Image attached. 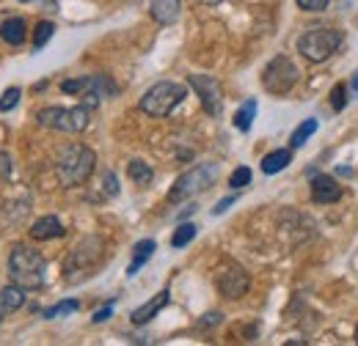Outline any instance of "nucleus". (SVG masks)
I'll use <instances>...</instances> for the list:
<instances>
[{
	"label": "nucleus",
	"mask_w": 358,
	"mask_h": 346,
	"mask_svg": "<svg viewBox=\"0 0 358 346\" xmlns=\"http://www.w3.org/2000/svg\"><path fill=\"white\" fill-rule=\"evenodd\" d=\"M96 168V154L83 143H72L66 146L58 160H55V176L61 181V187H80L91 179V173Z\"/></svg>",
	"instance_id": "f03ea898"
},
{
	"label": "nucleus",
	"mask_w": 358,
	"mask_h": 346,
	"mask_svg": "<svg viewBox=\"0 0 358 346\" xmlns=\"http://www.w3.org/2000/svg\"><path fill=\"white\" fill-rule=\"evenodd\" d=\"M64 234H66L64 223H61L58 217H52V215L39 217V220L31 225V236H34L36 242H47V239H61Z\"/></svg>",
	"instance_id": "f8f14e48"
},
{
	"label": "nucleus",
	"mask_w": 358,
	"mask_h": 346,
	"mask_svg": "<svg viewBox=\"0 0 358 346\" xmlns=\"http://www.w3.org/2000/svg\"><path fill=\"white\" fill-rule=\"evenodd\" d=\"M36 124L47 127V130L78 135V132H83L91 124V110L86 105H78V107H45V110L36 113Z\"/></svg>",
	"instance_id": "39448f33"
},
{
	"label": "nucleus",
	"mask_w": 358,
	"mask_h": 346,
	"mask_svg": "<svg viewBox=\"0 0 358 346\" xmlns=\"http://www.w3.org/2000/svg\"><path fill=\"white\" fill-rule=\"evenodd\" d=\"M254 119H257V99H248V102H243L240 110L234 113L231 124H234L240 132H248L251 130V124H254Z\"/></svg>",
	"instance_id": "a211bd4d"
},
{
	"label": "nucleus",
	"mask_w": 358,
	"mask_h": 346,
	"mask_svg": "<svg viewBox=\"0 0 358 346\" xmlns=\"http://www.w3.org/2000/svg\"><path fill=\"white\" fill-rule=\"evenodd\" d=\"M292 163V151L289 149H275V151H270L268 157L262 160V171L273 176V173H281L287 165Z\"/></svg>",
	"instance_id": "f3484780"
},
{
	"label": "nucleus",
	"mask_w": 358,
	"mask_h": 346,
	"mask_svg": "<svg viewBox=\"0 0 358 346\" xmlns=\"http://www.w3.org/2000/svg\"><path fill=\"white\" fill-rule=\"evenodd\" d=\"M110 313H113V303H108L102 310H96L91 322H94V324H102V322H108V319H110Z\"/></svg>",
	"instance_id": "7c9ffc66"
},
{
	"label": "nucleus",
	"mask_w": 358,
	"mask_h": 346,
	"mask_svg": "<svg viewBox=\"0 0 358 346\" xmlns=\"http://www.w3.org/2000/svg\"><path fill=\"white\" fill-rule=\"evenodd\" d=\"M345 91H348V86H345V83L334 86V91H331V105H334V110H336V113H339V110H345V105H348Z\"/></svg>",
	"instance_id": "cd10ccee"
},
{
	"label": "nucleus",
	"mask_w": 358,
	"mask_h": 346,
	"mask_svg": "<svg viewBox=\"0 0 358 346\" xmlns=\"http://www.w3.org/2000/svg\"><path fill=\"white\" fill-rule=\"evenodd\" d=\"M155 242L152 239H143V242H138L135 245V250H133V261H130V266H127V275H135L146 261L152 259V253H155Z\"/></svg>",
	"instance_id": "6ab92c4d"
},
{
	"label": "nucleus",
	"mask_w": 358,
	"mask_h": 346,
	"mask_svg": "<svg viewBox=\"0 0 358 346\" xmlns=\"http://www.w3.org/2000/svg\"><path fill=\"white\" fill-rule=\"evenodd\" d=\"M298 6H301L303 11H312V14H317V11H325V8L331 6V0H298Z\"/></svg>",
	"instance_id": "c85d7f7f"
},
{
	"label": "nucleus",
	"mask_w": 358,
	"mask_h": 346,
	"mask_svg": "<svg viewBox=\"0 0 358 346\" xmlns=\"http://www.w3.org/2000/svg\"><path fill=\"white\" fill-rule=\"evenodd\" d=\"M314 132H317V119H306V121H303L298 130L292 132V140H289V143H292V149H301V146H303V143L312 137Z\"/></svg>",
	"instance_id": "412c9836"
},
{
	"label": "nucleus",
	"mask_w": 358,
	"mask_h": 346,
	"mask_svg": "<svg viewBox=\"0 0 358 346\" xmlns=\"http://www.w3.org/2000/svg\"><path fill=\"white\" fill-rule=\"evenodd\" d=\"M127 173H130V179H133L135 184H141V187L152 184V179H155V171H152L149 163H143V160H133V163L127 165Z\"/></svg>",
	"instance_id": "aec40b11"
},
{
	"label": "nucleus",
	"mask_w": 358,
	"mask_h": 346,
	"mask_svg": "<svg viewBox=\"0 0 358 346\" xmlns=\"http://www.w3.org/2000/svg\"><path fill=\"white\" fill-rule=\"evenodd\" d=\"M215 286H218V292H221L224 297H229V300H240V297L248 292L251 278H248V272H245L243 266L226 261L224 266L215 272Z\"/></svg>",
	"instance_id": "1a4fd4ad"
},
{
	"label": "nucleus",
	"mask_w": 358,
	"mask_h": 346,
	"mask_svg": "<svg viewBox=\"0 0 358 346\" xmlns=\"http://www.w3.org/2000/svg\"><path fill=\"white\" fill-rule=\"evenodd\" d=\"M356 344H358V330H356Z\"/></svg>",
	"instance_id": "e433bc0d"
},
{
	"label": "nucleus",
	"mask_w": 358,
	"mask_h": 346,
	"mask_svg": "<svg viewBox=\"0 0 358 346\" xmlns=\"http://www.w3.org/2000/svg\"><path fill=\"white\" fill-rule=\"evenodd\" d=\"M187 86L196 91V96L201 99V107L213 119L221 116V110H224V91H221V83L213 75H190L187 77Z\"/></svg>",
	"instance_id": "6e6552de"
},
{
	"label": "nucleus",
	"mask_w": 358,
	"mask_h": 346,
	"mask_svg": "<svg viewBox=\"0 0 358 346\" xmlns=\"http://www.w3.org/2000/svg\"><path fill=\"white\" fill-rule=\"evenodd\" d=\"M185 96H187V88L182 86V83L163 80V83H155V86L141 96L138 107L146 116H152V119H163V116H169L174 107H179L185 102Z\"/></svg>",
	"instance_id": "7ed1b4c3"
},
{
	"label": "nucleus",
	"mask_w": 358,
	"mask_h": 346,
	"mask_svg": "<svg viewBox=\"0 0 358 346\" xmlns=\"http://www.w3.org/2000/svg\"><path fill=\"white\" fill-rule=\"evenodd\" d=\"M201 3H207V6H218V3H224V0H201Z\"/></svg>",
	"instance_id": "72a5a7b5"
},
{
	"label": "nucleus",
	"mask_w": 358,
	"mask_h": 346,
	"mask_svg": "<svg viewBox=\"0 0 358 346\" xmlns=\"http://www.w3.org/2000/svg\"><path fill=\"white\" fill-rule=\"evenodd\" d=\"M52 33H55V25H52L50 20H42V22L36 25V31H34V50H42V47L52 39Z\"/></svg>",
	"instance_id": "5701e85b"
},
{
	"label": "nucleus",
	"mask_w": 358,
	"mask_h": 346,
	"mask_svg": "<svg viewBox=\"0 0 358 346\" xmlns=\"http://www.w3.org/2000/svg\"><path fill=\"white\" fill-rule=\"evenodd\" d=\"M196 239V225L193 223H182L177 231H174V236H171V245L174 248H185V245H190Z\"/></svg>",
	"instance_id": "4be33fe9"
},
{
	"label": "nucleus",
	"mask_w": 358,
	"mask_h": 346,
	"mask_svg": "<svg viewBox=\"0 0 358 346\" xmlns=\"http://www.w3.org/2000/svg\"><path fill=\"white\" fill-rule=\"evenodd\" d=\"M102 248H105V242H102L99 236H89V239H83V242L72 250V256L66 259V272L91 269L96 261L102 259Z\"/></svg>",
	"instance_id": "9d476101"
},
{
	"label": "nucleus",
	"mask_w": 358,
	"mask_h": 346,
	"mask_svg": "<svg viewBox=\"0 0 358 346\" xmlns=\"http://www.w3.org/2000/svg\"><path fill=\"white\" fill-rule=\"evenodd\" d=\"M237 201V195H229V198H224V201H218V206H213V215H224V212H229V206Z\"/></svg>",
	"instance_id": "2f4dec72"
},
{
	"label": "nucleus",
	"mask_w": 358,
	"mask_h": 346,
	"mask_svg": "<svg viewBox=\"0 0 358 346\" xmlns=\"http://www.w3.org/2000/svg\"><path fill=\"white\" fill-rule=\"evenodd\" d=\"M61 91L69 93V96L86 93V91H91V75L89 77H78V80H64V83H61Z\"/></svg>",
	"instance_id": "b1692460"
},
{
	"label": "nucleus",
	"mask_w": 358,
	"mask_h": 346,
	"mask_svg": "<svg viewBox=\"0 0 358 346\" xmlns=\"http://www.w3.org/2000/svg\"><path fill=\"white\" fill-rule=\"evenodd\" d=\"M350 88H353V91H358V75L353 77V83H350Z\"/></svg>",
	"instance_id": "f704fd0d"
},
{
	"label": "nucleus",
	"mask_w": 358,
	"mask_h": 346,
	"mask_svg": "<svg viewBox=\"0 0 358 346\" xmlns=\"http://www.w3.org/2000/svg\"><path fill=\"white\" fill-rule=\"evenodd\" d=\"M25 305V289H20V286H6V289H0V322L8 316V313H14V310H20Z\"/></svg>",
	"instance_id": "2eb2a0df"
},
{
	"label": "nucleus",
	"mask_w": 358,
	"mask_h": 346,
	"mask_svg": "<svg viewBox=\"0 0 358 346\" xmlns=\"http://www.w3.org/2000/svg\"><path fill=\"white\" fill-rule=\"evenodd\" d=\"M20 88H6L3 91V96H0V113H8V110H14L17 107V102H20Z\"/></svg>",
	"instance_id": "bb28decb"
},
{
	"label": "nucleus",
	"mask_w": 358,
	"mask_h": 346,
	"mask_svg": "<svg viewBox=\"0 0 358 346\" xmlns=\"http://www.w3.org/2000/svg\"><path fill=\"white\" fill-rule=\"evenodd\" d=\"M179 11H182V0H152L149 6L152 20L160 25H174L179 20Z\"/></svg>",
	"instance_id": "4468645a"
},
{
	"label": "nucleus",
	"mask_w": 358,
	"mask_h": 346,
	"mask_svg": "<svg viewBox=\"0 0 358 346\" xmlns=\"http://www.w3.org/2000/svg\"><path fill=\"white\" fill-rule=\"evenodd\" d=\"M20 3H31V0H20Z\"/></svg>",
	"instance_id": "c9c22d12"
},
{
	"label": "nucleus",
	"mask_w": 358,
	"mask_h": 346,
	"mask_svg": "<svg viewBox=\"0 0 358 346\" xmlns=\"http://www.w3.org/2000/svg\"><path fill=\"white\" fill-rule=\"evenodd\" d=\"M251 179H254V173L251 168H237V171L231 173V179H229V187H234V190H243V187H248L251 184Z\"/></svg>",
	"instance_id": "a878e982"
},
{
	"label": "nucleus",
	"mask_w": 358,
	"mask_h": 346,
	"mask_svg": "<svg viewBox=\"0 0 358 346\" xmlns=\"http://www.w3.org/2000/svg\"><path fill=\"white\" fill-rule=\"evenodd\" d=\"M342 198V184L334 176H314L312 179V201L314 204H336Z\"/></svg>",
	"instance_id": "9b49d317"
},
{
	"label": "nucleus",
	"mask_w": 358,
	"mask_h": 346,
	"mask_svg": "<svg viewBox=\"0 0 358 346\" xmlns=\"http://www.w3.org/2000/svg\"><path fill=\"white\" fill-rule=\"evenodd\" d=\"M218 322H221V313L215 310V313H207V319H201L199 324H201V327H210V324H218Z\"/></svg>",
	"instance_id": "473e14b6"
},
{
	"label": "nucleus",
	"mask_w": 358,
	"mask_h": 346,
	"mask_svg": "<svg viewBox=\"0 0 358 346\" xmlns=\"http://www.w3.org/2000/svg\"><path fill=\"white\" fill-rule=\"evenodd\" d=\"M298 75H301L298 66L287 55H275L265 66V72H262V86H265V91L275 93V96H284V93H289L295 88Z\"/></svg>",
	"instance_id": "0eeeda50"
},
{
	"label": "nucleus",
	"mask_w": 358,
	"mask_h": 346,
	"mask_svg": "<svg viewBox=\"0 0 358 346\" xmlns=\"http://www.w3.org/2000/svg\"><path fill=\"white\" fill-rule=\"evenodd\" d=\"M11 168H14V165H11V157H8L6 151H0V181L11 176Z\"/></svg>",
	"instance_id": "c756f323"
},
{
	"label": "nucleus",
	"mask_w": 358,
	"mask_h": 346,
	"mask_svg": "<svg viewBox=\"0 0 358 346\" xmlns=\"http://www.w3.org/2000/svg\"><path fill=\"white\" fill-rule=\"evenodd\" d=\"M80 308L78 300H61L58 305H52V308H47L45 310V319H58V316H66V313H75Z\"/></svg>",
	"instance_id": "393cba45"
},
{
	"label": "nucleus",
	"mask_w": 358,
	"mask_h": 346,
	"mask_svg": "<svg viewBox=\"0 0 358 346\" xmlns=\"http://www.w3.org/2000/svg\"><path fill=\"white\" fill-rule=\"evenodd\" d=\"M171 300V294H169V289H163L160 294H155L149 303H143L141 308H135L133 310V324H146V322H152L166 305Z\"/></svg>",
	"instance_id": "ddd939ff"
},
{
	"label": "nucleus",
	"mask_w": 358,
	"mask_h": 346,
	"mask_svg": "<svg viewBox=\"0 0 358 346\" xmlns=\"http://www.w3.org/2000/svg\"><path fill=\"white\" fill-rule=\"evenodd\" d=\"M0 39L6 44H11V47L25 44V39H28V25H25V20H20V17L6 20V22L0 25Z\"/></svg>",
	"instance_id": "dca6fc26"
},
{
	"label": "nucleus",
	"mask_w": 358,
	"mask_h": 346,
	"mask_svg": "<svg viewBox=\"0 0 358 346\" xmlns=\"http://www.w3.org/2000/svg\"><path fill=\"white\" fill-rule=\"evenodd\" d=\"M339 44H342V31H336V28H309L298 39V52L312 63H322L339 50Z\"/></svg>",
	"instance_id": "423d86ee"
},
{
	"label": "nucleus",
	"mask_w": 358,
	"mask_h": 346,
	"mask_svg": "<svg viewBox=\"0 0 358 346\" xmlns=\"http://www.w3.org/2000/svg\"><path fill=\"white\" fill-rule=\"evenodd\" d=\"M45 269L47 264L39 250L28 248V245H14L8 253V278L14 286L20 289H42L45 286Z\"/></svg>",
	"instance_id": "f257e3e1"
},
{
	"label": "nucleus",
	"mask_w": 358,
	"mask_h": 346,
	"mask_svg": "<svg viewBox=\"0 0 358 346\" xmlns=\"http://www.w3.org/2000/svg\"><path fill=\"white\" fill-rule=\"evenodd\" d=\"M215 179H218V165H215V163H201V165L185 171L177 181H174V187H171V193H169V201H171V204H182V201H187V198H196L199 193L210 190V187L215 184Z\"/></svg>",
	"instance_id": "20e7f679"
}]
</instances>
